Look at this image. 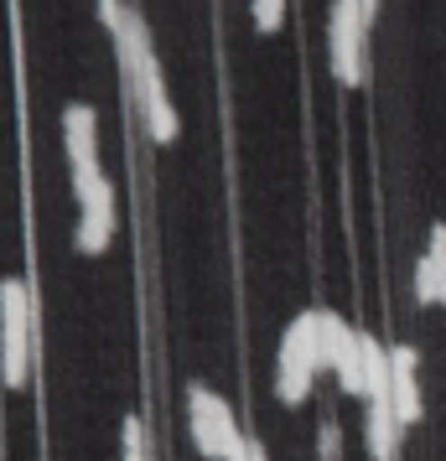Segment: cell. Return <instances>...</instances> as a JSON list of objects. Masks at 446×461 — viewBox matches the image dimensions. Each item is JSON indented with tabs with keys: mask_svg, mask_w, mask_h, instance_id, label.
<instances>
[{
	"mask_svg": "<svg viewBox=\"0 0 446 461\" xmlns=\"http://www.w3.org/2000/svg\"><path fill=\"white\" fill-rule=\"evenodd\" d=\"M32 291H26L22 275L0 280V378L5 389H26L32 378V348H37V332H32Z\"/></svg>",
	"mask_w": 446,
	"mask_h": 461,
	"instance_id": "obj_3",
	"label": "cell"
},
{
	"mask_svg": "<svg viewBox=\"0 0 446 461\" xmlns=\"http://www.w3.org/2000/svg\"><path fill=\"white\" fill-rule=\"evenodd\" d=\"M363 11H369V22H374V11H379V0H363Z\"/></svg>",
	"mask_w": 446,
	"mask_h": 461,
	"instance_id": "obj_14",
	"label": "cell"
},
{
	"mask_svg": "<svg viewBox=\"0 0 446 461\" xmlns=\"http://www.w3.org/2000/svg\"><path fill=\"white\" fill-rule=\"evenodd\" d=\"M99 16H105L109 37H114V47H120L125 84H130V94L141 99V114H146L150 140H156V146H171V140H177V130H182V120H177V109H171V99H167V84H161L156 52H150L146 22H141V16H130L120 0H99Z\"/></svg>",
	"mask_w": 446,
	"mask_h": 461,
	"instance_id": "obj_1",
	"label": "cell"
},
{
	"mask_svg": "<svg viewBox=\"0 0 446 461\" xmlns=\"http://www.w3.org/2000/svg\"><path fill=\"white\" fill-rule=\"evenodd\" d=\"M363 42H369V11L363 0H332V22H327V58L338 84H363Z\"/></svg>",
	"mask_w": 446,
	"mask_h": 461,
	"instance_id": "obj_6",
	"label": "cell"
},
{
	"mask_svg": "<svg viewBox=\"0 0 446 461\" xmlns=\"http://www.w3.org/2000/svg\"><path fill=\"white\" fill-rule=\"evenodd\" d=\"M73 171V197H78V233L73 244L78 254H105L114 244V187H109L105 167H68Z\"/></svg>",
	"mask_w": 446,
	"mask_h": 461,
	"instance_id": "obj_5",
	"label": "cell"
},
{
	"mask_svg": "<svg viewBox=\"0 0 446 461\" xmlns=\"http://www.w3.org/2000/svg\"><path fill=\"white\" fill-rule=\"evenodd\" d=\"M348 332H353V327H348L338 312H301L296 321L286 327L280 353H276V394H280V404H301V399L312 394L317 374L338 363Z\"/></svg>",
	"mask_w": 446,
	"mask_h": 461,
	"instance_id": "obj_2",
	"label": "cell"
},
{
	"mask_svg": "<svg viewBox=\"0 0 446 461\" xmlns=\"http://www.w3.org/2000/svg\"><path fill=\"white\" fill-rule=\"evenodd\" d=\"M415 295L425 306H446V223H431L425 259L415 265Z\"/></svg>",
	"mask_w": 446,
	"mask_h": 461,
	"instance_id": "obj_10",
	"label": "cell"
},
{
	"mask_svg": "<svg viewBox=\"0 0 446 461\" xmlns=\"http://www.w3.org/2000/svg\"><path fill=\"white\" fill-rule=\"evenodd\" d=\"M63 146H68V167H94L99 161V114L88 104L63 109Z\"/></svg>",
	"mask_w": 446,
	"mask_h": 461,
	"instance_id": "obj_8",
	"label": "cell"
},
{
	"mask_svg": "<svg viewBox=\"0 0 446 461\" xmlns=\"http://www.w3.org/2000/svg\"><path fill=\"white\" fill-rule=\"evenodd\" d=\"M332 374H338L342 394H359V399H363V384H369V368H363V332H359V327L348 332V342H342L338 363H332Z\"/></svg>",
	"mask_w": 446,
	"mask_h": 461,
	"instance_id": "obj_11",
	"label": "cell"
},
{
	"mask_svg": "<svg viewBox=\"0 0 446 461\" xmlns=\"http://www.w3.org/2000/svg\"><path fill=\"white\" fill-rule=\"evenodd\" d=\"M120 461H146V425H141V415H125V425H120Z\"/></svg>",
	"mask_w": 446,
	"mask_h": 461,
	"instance_id": "obj_12",
	"label": "cell"
},
{
	"mask_svg": "<svg viewBox=\"0 0 446 461\" xmlns=\"http://www.w3.org/2000/svg\"><path fill=\"white\" fill-rule=\"evenodd\" d=\"M255 26L259 32H280L286 26V0H255Z\"/></svg>",
	"mask_w": 446,
	"mask_h": 461,
	"instance_id": "obj_13",
	"label": "cell"
},
{
	"mask_svg": "<svg viewBox=\"0 0 446 461\" xmlns=\"http://www.w3.org/2000/svg\"><path fill=\"white\" fill-rule=\"evenodd\" d=\"M389 399H395L400 425H415L425 415L421 384H415V348H389Z\"/></svg>",
	"mask_w": 446,
	"mask_h": 461,
	"instance_id": "obj_7",
	"label": "cell"
},
{
	"mask_svg": "<svg viewBox=\"0 0 446 461\" xmlns=\"http://www.w3.org/2000/svg\"><path fill=\"white\" fill-rule=\"evenodd\" d=\"M363 404H369V456H374V461H395L405 425H400V415H395L389 389H384V394H369Z\"/></svg>",
	"mask_w": 446,
	"mask_h": 461,
	"instance_id": "obj_9",
	"label": "cell"
},
{
	"mask_svg": "<svg viewBox=\"0 0 446 461\" xmlns=\"http://www.w3.org/2000/svg\"><path fill=\"white\" fill-rule=\"evenodd\" d=\"M187 436L208 461H234L250 440L239 430L234 404L223 394H213L208 384H187Z\"/></svg>",
	"mask_w": 446,
	"mask_h": 461,
	"instance_id": "obj_4",
	"label": "cell"
}]
</instances>
